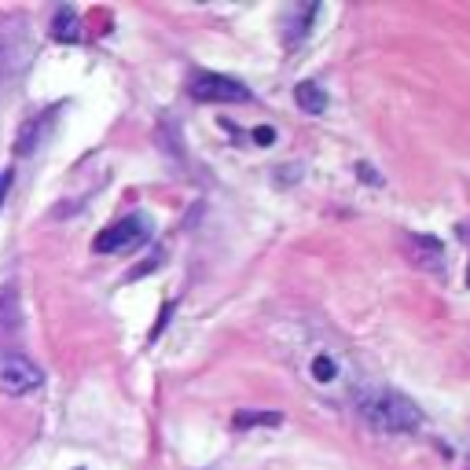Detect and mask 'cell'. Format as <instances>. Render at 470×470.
Masks as SVG:
<instances>
[{"instance_id": "17", "label": "cell", "mask_w": 470, "mask_h": 470, "mask_svg": "<svg viewBox=\"0 0 470 470\" xmlns=\"http://www.w3.org/2000/svg\"><path fill=\"white\" fill-rule=\"evenodd\" d=\"M466 287H470V275H466Z\"/></svg>"}, {"instance_id": "9", "label": "cell", "mask_w": 470, "mask_h": 470, "mask_svg": "<svg viewBox=\"0 0 470 470\" xmlns=\"http://www.w3.org/2000/svg\"><path fill=\"white\" fill-rule=\"evenodd\" d=\"M235 430H253V426H283V412H258V408H239L231 415Z\"/></svg>"}, {"instance_id": "7", "label": "cell", "mask_w": 470, "mask_h": 470, "mask_svg": "<svg viewBox=\"0 0 470 470\" xmlns=\"http://www.w3.org/2000/svg\"><path fill=\"white\" fill-rule=\"evenodd\" d=\"M294 103L302 106L305 114H324L327 111V92L319 89L316 81H302V84H294Z\"/></svg>"}, {"instance_id": "4", "label": "cell", "mask_w": 470, "mask_h": 470, "mask_svg": "<svg viewBox=\"0 0 470 470\" xmlns=\"http://www.w3.org/2000/svg\"><path fill=\"white\" fill-rule=\"evenodd\" d=\"M187 96L199 99V103H250V99H253L243 81H235V77H228V74H209V70L191 74Z\"/></svg>"}, {"instance_id": "6", "label": "cell", "mask_w": 470, "mask_h": 470, "mask_svg": "<svg viewBox=\"0 0 470 470\" xmlns=\"http://www.w3.org/2000/svg\"><path fill=\"white\" fill-rule=\"evenodd\" d=\"M319 4H290L287 8V18H283V37H287V45L294 48L297 40H302L309 30H312V18H316Z\"/></svg>"}, {"instance_id": "5", "label": "cell", "mask_w": 470, "mask_h": 470, "mask_svg": "<svg viewBox=\"0 0 470 470\" xmlns=\"http://www.w3.org/2000/svg\"><path fill=\"white\" fill-rule=\"evenodd\" d=\"M404 250L408 258L419 265V268H430V272H441V261H444V246L434 239V235H408L404 239Z\"/></svg>"}, {"instance_id": "2", "label": "cell", "mask_w": 470, "mask_h": 470, "mask_svg": "<svg viewBox=\"0 0 470 470\" xmlns=\"http://www.w3.org/2000/svg\"><path fill=\"white\" fill-rule=\"evenodd\" d=\"M151 231H155L151 217H147V213H133V217H121V221H114L111 228H103L96 239H92V250H96V253H121V250H133V246H140V243L151 239Z\"/></svg>"}, {"instance_id": "12", "label": "cell", "mask_w": 470, "mask_h": 470, "mask_svg": "<svg viewBox=\"0 0 470 470\" xmlns=\"http://www.w3.org/2000/svg\"><path fill=\"white\" fill-rule=\"evenodd\" d=\"M309 375H312L316 382H334V378H338V364H334L327 353H316L312 364H309Z\"/></svg>"}, {"instance_id": "1", "label": "cell", "mask_w": 470, "mask_h": 470, "mask_svg": "<svg viewBox=\"0 0 470 470\" xmlns=\"http://www.w3.org/2000/svg\"><path fill=\"white\" fill-rule=\"evenodd\" d=\"M360 415L382 434H408V430H419V422H422V412L415 408V400L393 390L360 397Z\"/></svg>"}, {"instance_id": "8", "label": "cell", "mask_w": 470, "mask_h": 470, "mask_svg": "<svg viewBox=\"0 0 470 470\" xmlns=\"http://www.w3.org/2000/svg\"><path fill=\"white\" fill-rule=\"evenodd\" d=\"M52 37L59 40V45H74V40L81 37V30H77V15H74V8H70V4H59V8H55V18H52Z\"/></svg>"}, {"instance_id": "11", "label": "cell", "mask_w": 470, "mask_h": 470, "mask_svg": "<svg viewBox=\"0 0 470 470\" xmlns=\"http://www.w3.org/2000/svg\"><path fill=\"white\" fill-rule=\"evenodd\" d=\"M40 129H45V118H30V121L23 125V133H18V140H15V155H18V158H26L33 147H37Z\"/></svg>"}, {"instance_id": "14", "label": "cell", "mask_w": 470, "mask_h": 470, "mask_svg": "<svg viewBox=\"0 0 470 470\" xmlns=\"http://www.w3.org/2000/svg\"><path fill=\"white\" fill-rule=\"evenodd\" d=\"M250 140L258 143V147H272L275 143V129H272V125H258V129L250 133Z\"/></svg>"}, {"instance_id": "3", "label": "cell", "mask_w": 470, "mask_h": 470, "mask_svg": "<svg viewBox=\"0 0 470 470\" xmlns=\"http://www.w3.org/2000/svg\"><path fill=\"white\" fill-rule=\"evenodd\" d=\"M45 386V371H40L30 356L15 349H0V393L26 397Z\"/></svg>"}, {"instance_id": "16", "label": "cell", "mask_w": 470, "mask_h": 470, "mask_svg": "<svg viewBox=\"0 0 470 470\" xmlns=\"http://www.w3.org/2000/svg\"><path fill=\"white\" fill-rule=\"evenodd\" d=\"M8 184H11V173H8V169H0V202H4V191H8Z\"/></svg>"}, {"instance_id": "10", "label": "cell", "mask_w": 470, "mask_h": 470, "mask_svg": "<svg viewBox=\"0 0 470 470\" xmlns=\"http://www.w3.org/2000/svg\"><path fill=\"white\" fill-rule=\"evenodd\" d=\"M23 312H18V290L15 287H0V331H18Z\"/></svg>"}, {"instance_id": "15", "label": "cell", "mask_w": 470, "mask_h": 470, "mask_svg": "<svg viewBox=\"0 0 470 470\" xmlns=\"http://www.w3.org/2000/svg\"><path fill=\"white\" fill-rule=\"evenodd\" d=\"M356 173H360V180H371V184H378V173H375V169H371L368 162H360V165H356Z\"/></svg>"}, {"instance_id": "18", "label": "cell", "mask_w": 470, "mask_h": 470, "mask_svg": "<svg viewBox=\"0 0 470 470\" xmlns=\"http://www.w3.org/2000/svg\"><path fill=\"white\" fill-rule=\"evenodd\" d=\"M77 470H81V466H77Z\"/></svg>"}, {"instance_id": "13", "label": "cell", "mask_w": 470, "mask_h": 470, "mask_svg": "<svg viewBox=\"0 0 470 470\" xmlns=\"http://www.w3.org/2000/svg\"><path fill=\"white\" fill-rule=\"evenodd\" d=\"M173 309H177L173 302H165V305H162V312H158V319H155V327H151V334H147V338H151V341H158V334H162V331L169 327V316H173Z\"/></svg>"}]
</instances>
